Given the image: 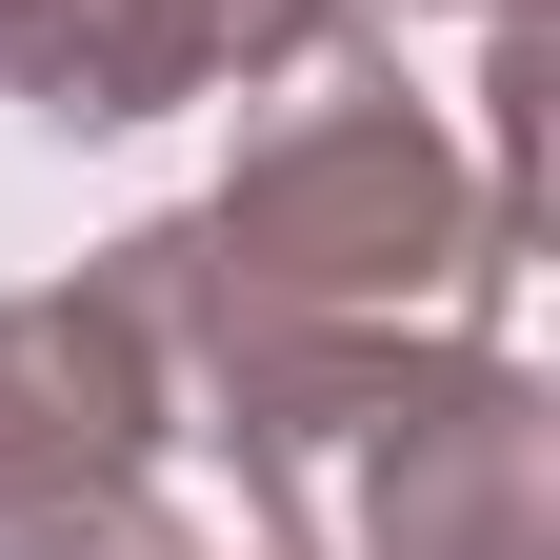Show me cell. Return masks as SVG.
I'll list each match as a JSON object with an SVG mask.
<instances>
[{
    "label": "cell",
    "instance_id": "5",
    "mask_svg": "<svg viewBox=\"0 0 560 560\" xmlns=\"http://www.w3.org/2000/svg\"><path fill=\"white\" fill-rule=\"evenodd\" d=\"M361 21H381V40H400V21H521V0H361Z\"/></svg>",
    "mask_w": 560,
    "mask_h": 560
},
{
    "label": "cell",
    "instance_id": "2",
    "mask_svg": "<svg viewBox=\"0 0 560 560\" xmlns=\"http://www.w3.org/2000/svg\"><path fill=\"white\" fill-rule=\"evenodd\" d=\"M161 460H180V420L101 280L0 301V560H180Z\"/></svg>",
    "mask_w": 560,
    "mask_h": 560
},
{
    "label": "cell",
    "instance_id": "1",
    "mask_svg": "<svg viewBox=\"0 0 560 560\" xmlns=\"http://www.w3.org/2000/svg\"><path fill=\"white\" fill-rule=\"evenodd\" d=\"M301 560H560V400L501 340H400V361L320 420V460L280 480Z\"/></svg>",
    "mask_w": 560,
    "mask_h": 560
},
{
    "label": "cell",
    "instance_id": "4",
    "mask_svg": "<svg viewBox=\"0 0 560 560\" xmlns=\"http://www.w3.org/2000/svg\"><path fill=\"white\" fill-rule=\"evenodd\" d=\"M0 101L60 120V140H81V120H161V101H140V21H120V0H0Z\"/></svg>",
    "mask_w": 560,
    "mask_h": 560
},
{
    "label": "cell",
    "instance_id": "3",
    "mask_svg": "<svg viewBox=\"0 0 560 560\" xmlns=\"http://www.w3.org/2000/svg\"><path fill=\"white\" fill-rule=\"evenodd\" d=\"M140 21V101H280L361 40V0H120Z\"/></svg>",
    "mask_w": 560,
    "mask_h": 560
},
{
    "label": "cell",
    "instance_id": "6",
    "mask_svg": "<svg viewBox=\"0 0 560 560\" xmlns=\"http://www.w3.org/2000/svg\"><path fill=\"white\" fill-rule=\"evenodd\" d=\"M180 560H301V540H180Z\"/></svg>",
    "mask_w": 560,
    "mask_h": 560
}]
</instances>
